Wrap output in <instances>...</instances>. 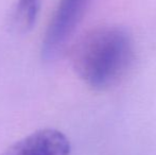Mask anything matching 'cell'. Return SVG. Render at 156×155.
<instances>
[{"instance_id":"cell-2","label":"cell","mask_w":156,"mask_h":155,"mask_svg":"<svg viewBox=\"0 0 156 155\" xmlns=\"http://www.w3.org/2000/svg\"><path fill=\"white\" fill-rule=\"evenodd\" d=\"M93 0H60L45 33L41 55L47 62L53 61L85 16Z\"/></svg>"},{"instance_id":"cell-1","label":"cell","mask_w":156,"mask_h":155,"mask_svg":"<svg viewBox=\"0 0 156 155\" xmlns=\"http://www.w3.org/2000/svg\"><path fill=\"white\" fill-rule=\"evenodd\" d=\"M129 33L117 26H103L88 31L73 46L71 65L89 87L106 90L119 84L134 61Z\"/></svg>"},{"instance_id":"cell-3","label":"cell","mask_w":156,"mask_h":155,"mask_svg":"<svg viewBox=\"0 0 156 155\" xmlns=\"http://www.w3.org/2000/svg\"><path fill=\"white\" fill-rule=\"evenodd\" d=\"M70 141L54 129H41L16 141L1 155H69Z\"/></svg>"},{"instance_id":"cell-4","label":"cell","mask_w":156,"mask_h":155,"mask_svg":"<svg viewBox=\"0 0 156 155\" xmlns=\"http://www.w3.org/2000/svg\"><path fill=\"white\" fill-rule=\"evenodd\" d=\"M41 0H17L10 15V25L15 32L28 33L34 27Z\"/></svg>"}]
</instances>
